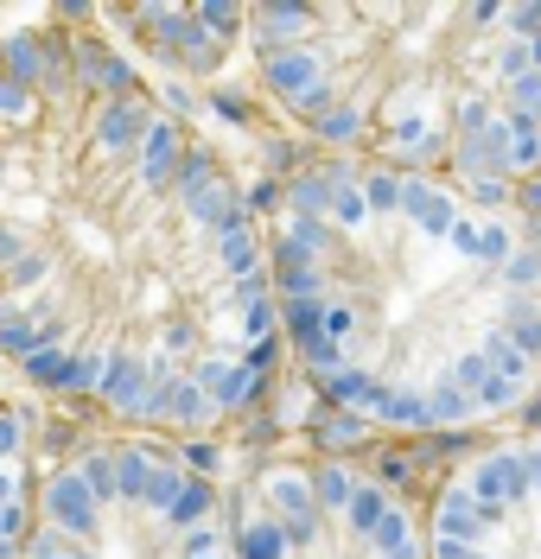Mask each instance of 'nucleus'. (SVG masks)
Wrapping results in <instances>:
<instances>
[{"instance_id": "5", "label": "nucleus", "mask_w": 541, "mask_h": 559, "mask_svg": "<svg viewBox=\"0 0 541 559\" xmlns=\"http://www.w3.org/2000/svg\"><path fill=\"white\" fill-rule=\"evenodd\" d=\"M236 559H433L427 515L351 457H274L236 502Z\"/></svg>"}, {"instance_id": "2", "label": "nucleus", "mask_w": 541, "mask_h": 559, "mask_svg": "<svg viewBox=\"0 0 541 559\" xmlns=\"http://www.w3.org/2000/svg\"><path fill=\"white\" fill-rule=\"evenodd\" d=\"M261 229L281 337L344 419L459 439L541 401V223L522 204L313 159Z\"/></svg>"}, {"instance_id": "6", "label": "nucleus", "mask_w": 541, "mask_h": 559, "mask_svg": "<svg viewBox=\"0 0 541 559\" xmlns=\"http://www.w3.org/2000/svg\"><path fill=\"white\" fill-rule=\"evenodd\" d=\"M433 559H541V426L466 452L427 509Z\"/></svg>"}, {"instance_id": "1", "label": "nucleus", "mask_w": 541, "mask_h": 559, "mask_svg": "<svg viewBox=\"0 0 541 559\" xmlns=\"http://www.w3.org/2000/svg\"><path fill=\"white\" fill-rule=\"evenodd\" d=\"M0 356L146 439L249 414L281 356L268 229L243 185L77 20L0 38Z\"/></svg>"}, {"instance_id": "7", "label": "nucleus", "mask_w": 541, "mask_h": 559, "mask_svg": "<svg viewBox=\"0 0 541 559\" xmlns=\"http://www.w3.org/2000/svg\"><path fill=\"white\" fill-rule=\"evenodd\" d=\"M33 502H38V477H33L26 419L13 414V401L0 394V559H20V554H26V534H33Z\"/></svg>"}, {"instance_id": "4", "label": "nucleus", "mask_w": 541, "mask_h": 559, "mask_svg": "<svg viewBox=\"0 0 541 559\" xmlns=\"http://www.w3.org/2000/svg\"><path fill=\"white\" fill-rule=\"evenodd\" d=\"M20 559H236V515L173 439L103 432L38 477Z\"/></svg>"}, {"instance_id": "3", "label": "nucleus", "mask_w": 541, "mask_h": 559, "mask_svg": "<svg viewBox=\"0 0 541 559\" xmlns=\"http://www.w3.org/2000/svg\"><path fill=\"white\" fill-rule=\"evenodd\" d=\"M268 103L331 159L504 198L541 178V7H243Z\"/></svg>"}]
</instances>
